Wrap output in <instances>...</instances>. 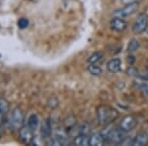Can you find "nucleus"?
<instances>
[{
  "label": "nucleus",
  "mask_w": 148,
  "mask_h": 146,
  "mask_svg": "<svg viewBox=\"0 0 148 146\" xmlns=\"http://www.w3.org/2000/svg\"><path fill=\"white\" fill-rule=\"evenodd\" d=\"M119 117V112L116 109L110 106H102L97 110L98 121L102 125H106L114 121H116Z\"/></svg>",
  "instance_id": "1"
},
{
  "label": "nucleus",
  "mask_w": 148,
  "mask_h": 146,
  "mask_svg": "<svg viewBox=\"0 0 148 146\" xmlns=\"http://www.w3.org/2000/svg\"><path fill=\"white\" fill-rule=\"evenodd\" d=\"M23 121H24L23 112L19 108H16L9 114V118L7 119V124H8V126L11 129L16 130V129H19L22 126Z\"/></svg>",
  "instance_id": "2"
},
{
  "label": "nucleus",
  "mask_w": 148,
  "mask_h": 146,
  "mask_svg": "<svg viewBox=\"0 0 148 146\" xmlns=\"http://www.w3.org/2000/svg\"><path fill=\"white\" fill-rule=\"evenodd\" d=\"M105 141L109 143H114V144H121L126 139L125 131L121 130V128L119 129H113L107 132L106 135H104Z\"/></svg>",
  "instance_id": "3"
},
{
  "label": "nucleus",
  "mask_w": 148,
  "mask_h": 146,
  "mask_svg": "<svg viewBox=\"0 0 148 146\" xmlns=\"http://www.w3.org/2000/svg\"><path fill=\"white\" fill-rule=\"evenodd\" d=\"M148 27V16L146 14L141 13L137 16L132 25V31L135 34H141L145 32Z\"/></svg>",
  "instance_id": "4"
},
{
  "label": "nucleus",
  "mask_w": 148,
  "mask_h": 146,
  "mask_svg": "<svg viewBox=\"0 0 148 146\" xmlns=\"http://www.w3.org/2000/svg\"><path fill=\"white\" fill-rule=\"evenodd\" d=\"M137 125V119L133 116H126L121 119L120 123V128L121 130L128 132V131L132 130L135 126Z\"/></svg>",
  "instance_id": "5"
},
{
  "label": "nucleus",
  "mask_w": 148,
  "mask_h": 146,
  "mask_svg": "<svg viewBox=\"0 0 148 146\" xmlns=\"http://www.w3.org/2000/svg\"><path fill=\"white\" fill-rule=\"evenodd\" d=\"M137 9H138V3L137 2H134V3H132V4L125 5V7L120 9V10H116L114 12V15H116V17L125 18L126 16H130L131 14H133Z\"/></svg>",
  "instance_id": "6"
},
{
  "label": "nucleus",
  "mask_w": 148,
  "mask_h": 146,
  "mask_svg": "<svg viewBox=\"0 0 148 146\" xmlns=\"http://www.w3.org/2000/svg\"><path fill=\"white\" fill-rule=\"evenodd\" d=\"M110 27H111L112 30L116 31V32H123L127 27V24L123 18L114 17L112 19L111 23H110Z\"/></svg>",
  "instance_id": "7"
},
{
  "label": "nucleus",
  "mask_w": 148,
  "mask_h": 146,
  "mask_svg": "<svg viewBox=\"0 0 148 146\" xmlns=\"http://www.w3.org/2000/svg\"><path fill=\"white\" fill-rule=\"evenodd\" d=\"M33 131L29 126H23L22 128L20 129V138L21 140L23 141L26 144H29V143L32 142L33 140Z\"/></svg>",
  "instance_id": "8"
},
{
  "label": "nucleus",
  "mask_w": 148,
  "mask_h": 146,
  "mask_svg": "<svg viewBox=\"0 0 148 146\" xmlns=\"http://www.w3.org/2000/svg\"><path fill=\"white\" fill-rule=\"evenodd\" d=\"M148 144V133L141 131V132L137 133L134 139L132 140L133 146H145Z\"/></svg>",
  "instance_id": "9"
},
{
  "label": "nucleus",
  "mask_w": 148,
  "mask_h": 146,
  "mask_svg": "<svg viewBox=\"0 0 148 146\" xmlns=\"http://www.w3.org/2000/svg\"><path fill=\"white\" fill-rule=\"evenodd\" d=\"M121 61L120 58H113L109 60L107 64V68H108L109 72L111 73H118L121 70Z\"/></svg>",
  "instance_id": "10"
},
{
  "label": "nucleus",
  "mask_w": 148,
  "mask_h": 146,
  "mask_svg": "<svg viewBox=\"0 0 148 146\" xmlns=\"http://www.w3.org/2000/svg\"><path fill=\"white\" fill-rule=\"evenodd\" d=\"M40 133H42V138L47 139L51 137V119H47L46 121H44V123H42V128H40Z\"/></svg>",
  "instance_id": "11"
},
{
  "label": "nucleus",
  "mask_w": 148,
  "mask_h": 146,
  "mask_svg": "<svg viewBox=\"0 0 148 146\" xmlns=\"http://www.w3.org/2000/svg\"><path fill=\"white\" fill-rule=\"evenodd\" d=\"M105 143V137L102 133H94L90 137V145L92 146H102Z\"/></svg>",
  "instance_id": "12"
},
{
  "label": "nucleus",
  "mask_w": 148,
  "mask_h": 146,
  "mask_svg": "<svg viewBox=\"0 0 148 146\" xmlns=\"http://www.w3.org/2000/svg\"><path fill=\"white\" fill-rule=\"evenodd\" d=\"M73 144L77 146H88L90 145V138L87 134H78L74 138Z\"/></svg>",
  "instance_id": "13"
},
{
  "label": "nucleus",
  "mask_w": 148,
  "mask_h": 146,
  "mask_svg": "<svg viewBox=\"0 0 148 146\" xmlns=\"http://www.w3.org/2000/svg\"><path fill=\"white\" fill-rule=\"evenodd\" d=\"M39 125V118L36 114H32L28 119V126L32 130H35Z\"/></svg>",
  "instance_id": "14"
},
{
  "label": "nucleus",
  "mask_w": 148,
  "mask_h": 146,
  "mask_svg": "<svg viewBox=\"0 0 148 146\" xmlns=\"http://www.w3.org/2000/svg\"><path fill=\"white\" fill-rule=\"evenodd\" d=\"M104 54L101 51H96V52H93V53L88 57V63L89 64H95L97 63L98 61H100L103 58Z\"/></svg>",
  "instance_id": "15"
},
{
  "label": "nucleus",
  "mask_w": 148,
  "mask_h": 146,
  "mask_svg": "<svg viewBox=\"0 0 148 146\" xmlns=\"http://www.w3.org/2000/svg\"><path fill=\"white\" fill-rule=\"evenodd\" d=\"M88 71L94 76H100L103 73L102 68L95 65V64H89V66H88Z\"/></svg>",
  "instance_id": "16"
},
{
  "label": "nucleus",
  "mask_w": 148,
  "mask_h": 146,
  "mask_svg": "<svg viewBox=\"0 0 148 146\" xmlns=\"http://www.w3.org/2000/svg\"><path fill=\"white\" fill-rule=\"evenodd\" d=\"M139 47V42H138L137 40L135 39H132L130 42V44H128V47H127V51L128 52H134L136 49Z\"/></svg>",
  "instance_id": "17"
},
{
  "label": "nucleus",
  "mask_w": 148,
  "mask_h": 146,
  "mask_svg": "<svg viewBox=\"0 0 148 146\" xmlns=\"http://www.w3.org/2000/svg\"><path fill=\"white\" fill-rule=\"evenodd\" d=\"M9 111V104L6 100L0 99V112L3 114H6Z\"/></svg>",
  "instance_id": "18"
},
{
  "label": "nucleus",
  "mask_w": 148,
  "mask_h": 146,
  "mask_svg": "<svg viewBox=\"0 0 148 146\" xmlns=\"http://www.w3.org/2000/svg\"><path fill=\"white\" fill-rule=\"evenodd\" d=\"M78 132H79V134H87L89 132V125L85 123H82L78 127Z\"/></svg>",
  "instance_id": "19"
},
{
  "label": "nucleus",
  "mask_w": 148,
  "mask_h": 146,
  "mask_svg": "<svg viewBox=\"0 0 148 146\" xmlns=\"http://www.w3.org/2000/svg\"><path fill=\"white\" fill-rule=\"evenodd\" d=\"M29 24H30V22H29V20L26 18H21L20 20L18 21V26H19V28H21V29L27 28L29 26Z\"/></svg>",
  "instance_id": "20"
},
{
  "label": "nucleus",
  "mask_w": 148,
  "mask_h": 146,
  "mask_svg": "<svg viewBox=\"0 0 148 146\" xmlns=\"http://www.w3.org/2000/svg\"><path fill=\"white\" fill-rule=\"evenodd\" d=\"M136 1L137 0H121V3L125 4V5H128V4H132Z\"/></svg>",
  "instance_id": "21"
},
{
  "label": "nucleus",
  "mask_w": 148,
  "mask_h": 146,
  "mask_svg": "<svg viewBox=\"0 0 148 146\" xmlns=\"http://www.w3.org/2000/svg\"><path fill=\"white\" fill-rule=\"evenodd\" d=\"M3 117H4V114L0 112V126H1L2 123H3Z\"/></svg>",
  "instance_id": "22"
},
{
  "label": "nucleus",
  "mask_w": 148,
  "mask_h": 146,
  "mask_svg": "<svg viewBox=\"0 0 148 146\" xmlns=\"http://www.w3.org/2000/svg\"><path fill=\"white\" fill-rule=\"evenodd\" d=\"M147 70H148V62H147Z\"/></svg>",
  "instance_id": "23"
},
{
  "label": "nucleus",
  "mask_w": 148,
  "mask_h": 146,
  "mask_svg": "<svg viewBox=\"0 0 148 146\" xmlns=\"http://www.w3.org/2000/svg\"><path fill=\"white\" fill-rule=\"evenodd\" d=\"M147 16H148V8H147Z\"/></svg>",
  "instance_id": "24"
}]
</instances>
